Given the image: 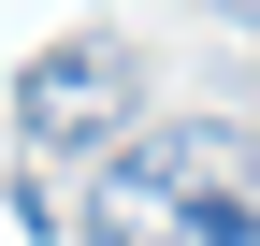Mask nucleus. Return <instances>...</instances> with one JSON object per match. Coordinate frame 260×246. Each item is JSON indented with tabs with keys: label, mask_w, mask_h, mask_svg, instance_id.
<instances>
[{
	"label": "nucleus",
	"mask_w": 260,
	"mask_h": 246,
	"mask_svg": "<svg viewBox=\"0 0 260 246\" xmlns=\"http://www.w3.org/2000/svg\"><path fill=\"white\" fill-rule=\"evenodd\" d=\"M58 246H260V131H232V116L130 131L58 218Z\"/></svg>",
	"instance_id": "1"
},
{
	"label": "nucleus",
	"mask_w": 260,
	"mask_h": 246,
	"mask_svg": "<svg viewBox=\"0 0 260 246\" xmlns=\"http://www.w3.org/2000/svg\"><path fill=\"white\" fill-rule=\"evenodd\" d=\"M130 131V44L116 29H73V44H44L15 73V145L29 160H116Z\"/></svg>",
	"instance_id": "2"
},
{
	"label": "nucleus",
	"mask_w": 260,
	"mask_h": 246,
	"mask_svg": "<svg viewBox=\"0 0 260 246\" xmlns=\"http://www.w3.org/2000/svg\"><path fill=\"white\" fill-rule=\"evenodd\" d=\"M203 15H217V29H260V0H203Z\"/></svg>",
	"instance_id": "3"
}]
</instances>
